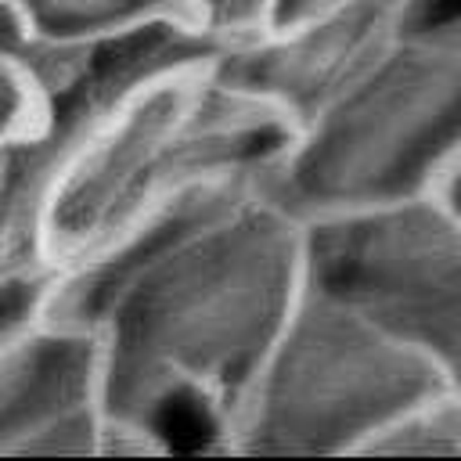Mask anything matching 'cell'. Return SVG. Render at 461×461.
<instances>
[{"instance_id":"6da1fadb","label":"cell","mask_w":461,"mask_h":461,"mask_svg":"<svg viewBox=\"0 0 461 461\" xmlns=\"http://www.w3.org/2000/svg\"><path fill=\"white\" fill-rule=\"evenodd\" d=\"M303 288V220L259 176L97 267L47 277L36 306L94 324L104 407L169 432L184 407L209 429Z\"/></svg>"},{"instance_id":"7a4b0ae2","label":"cell","mask_w":461,"mask_h":461,"mask_svg":"<svg viewBox=\"0 0 461 461\" xmlns=\"http://www.w3.org/2000/svg\"><path fill=\"white\" fill-rule=\"evenodd\" d=\"M292 119L230 86L212 43L144 36L54 104L47 277L104 263L205 198L259 180Z\"/></svg>"},{"instance_id":"3957f363","label":"cell","mask_w":461,"mask_h":461,"mask_svg":"<svg viewBox=\"0 0 461 461\" xmlns=\"http://www.w3.org/2000/svg\"><path fill=\"white\" fill-rule=\"evenodd\" d=\"M461 155V11L418 14L349 86L292 126L267 191L299 220L439 191Z\"/></svg>"},{"instance_id":"277c9868","label":"cell","mask_w":461,"mask_h":461,"mask_svg":"<svg viewBox=\"0 0 461 461\" xmlns=\"http://www.w3.org/2000/svg\"><path fill=\"white\" fill-rule=\"evenodd\" d=\"M447 367L357 310L303 288L299 303L209 421V450L234 457H364Z\"/></svg>"},{"instance_id":"5b68a950","label":"cell","mask_w":461,"mask_h":461,"mask_svg":"<svg viewBox=\"0 0 461 461\" xmlns=\"http://www.w3.org/2000/svg\"><path fill=\"white\" fill-rule=\"evenodd\" d=\"M306 288L461 378V212L439 194L303 220Z\"/></svg>"},{"instance_id":"8992f818","label":"cell","mask_w":461,"mask_h":461,"mask_svg":"<svg viewBox=\"0 0 461 461\" xmlns=\"http://www.w3.org/2000/svg\"><path fill=\"white\" fill-rule=\"evenodd\" d=\"M108 407L94 324L0 306V457H104Z\"/></svg>"},{"instance_id":"52a82bcc","label":"cell","mask_w":461,"mask_h":461,"mask_svg":"<svg viewBox=\"0 0 461 461\" xmlns=\"http://www.w3.org/2000/svg\"><path fill=\"white\" fill-rule=\"evenodd\" d=\"M429 7V0H349L216 43L212 65L220 79L274 104L295 126L349 86Z\"/></svg>"},{"instance_id":"ba28073f","label":"cell","mask_w":461,"mask_h":461,"mask_svg":"<svg viewBox=\"0 0 461 461\" xmlns=\"http://www.w3.org/2000/svg\"><path fill=\"white\" fill-rule=\"evenodd\" d=\"M18 29L50 50L104 54L144 36L209 40L198 0H7Z\"/></svg>"},{"instance_id":"9c48e42d","label":"cell","mask_w":461,"mask_h":461,"mask_svg":"<svg viewBox=\"0 0 461 461\" xmlns=\"http://www.w3.org/2000/svg\"><path fill=\"white\" fill-rule=\"evenodd\" d=\"M54 115L47 126L0 140V306L29 303L47 281Z\"/></svg>"},{"instance_id":"30bf717a","label":"cell","mask_w":461,"mask_h":461,"mask_svg":"<svg viewBox=\"0 0 461 461\" xmlns=\"http://www.w3.org/2000/svg\"><path fill=\"white\" fill-rule=\"evenodd\" d=\"M364 457H461V378H450L403 407Z\"/></svg>"},{"instance_id":"8fae6325","label":"cell","mask_w":461,"mask_h":461,"mask_svg":"<svg viewBox=\"0 0 461 461\" xmlns=\"http://www.w3.org/2000/svg\"><path fill=\"white\" fill-rule=\"evenodd\" d=\"M54 115L43 90L11 61L0 54V140H11L18 133L47 126Z\"/></svg>"},{"instance_id":"7c38bea8","label":"cell","mask_w":461,"mask_h":461,"mask_svg":"<svg viewBox=\"0 0 461 461\" xmlns=\"http://www.w3.org/2000/svg\"><path fill=\"white\" fill-rule=\"evenodd\" d=\"M339 4H349V0H267L263 4V18L252 32L259 29H274V25H288V22H299V18H310V14H321V11H331Z\"/></svg>"},{"instance_id":"4fadbf2b","label":"cell","mask_w":461,"mask_h":461,"mask_svg":"<svg viewBox=\"0 0 461 461\" xmlns=\"http://www.w3.org/2000/svg\"><path fill=\"white\" fill-rule=\"evenodd\" d=\"M439 194L461 212V155H457V162L450 166V173L443 176V184H439Z\"/></svg>"}]
</instances>
